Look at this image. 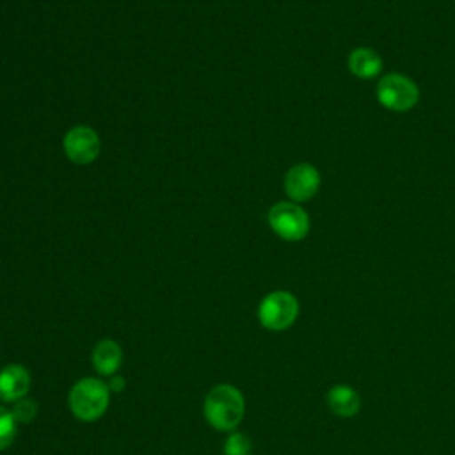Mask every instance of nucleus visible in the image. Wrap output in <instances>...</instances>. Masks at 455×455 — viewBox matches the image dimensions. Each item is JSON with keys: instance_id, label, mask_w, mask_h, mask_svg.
Returning <instances> with one entry per match:
<instances>
[{"instance_id": "4", "label": "nucleus", "mask_w": 455, "mask_h": 455, "mask_svg": "<svg viewBox=\"0 0 455 455\" xmlns=\"http://www.w3.org/2000/svg\"><path fill=\"white\" fill-rule=\"evenodd\" d=\"M299 315V302L290 291H272L268 293L258 307L259 323L268 331L288 329Z\"/></svg>"}, {"instance_id": "6", "label": "nucleus", "mask_w": 455, "mask_h": 455, "mask_svg": "<svg viewBox=\"0 0 455 455\" xmlns=\"http://www.w3.org/2000/svg\"><path fill=\"white\" fill-rule=\"evenodd\" d=\"M100 137L89 126H75L64 135L66 156L80 165L91 164L100 155Z\"/></svg>"}, {"instance_id": "15", "label": "nucleus", "mask_w": 455, "mask_h": 455, "mask_svg": "<svg viewBox=\"0 0 455 455\" xmlns=\"http://www.w3.org/2000/svg\"><path fill=\"white\" fill-rule=\"evenodd\" d=\"M108 389L114 391V393H119L124 389V377L121 375H110V380H108Z\"/></svg>"}, {"instance_id": "12", "label": "nucleus", "mask_w": 455, "mask_h": 455, "mask_svg": "<svg viewBox=\"0 0 455 455\" xmlns=\"http://www.w3.org/2000/svg\"><path fill=\"white\" fill-rule=\"evenodd\" d=\"M16 419L12 412L0 405V451L11 446L16 437Z\"/></svg>"}, {"instance_id": "8", "label": "nucleus", "mask_w": 455, "mask_h": 455, "mask_svg": "<svg viewBox=\"0 0 455 455\" xmlns=\"http://www.w3.org/2000/svg\"><path fill=\"white\" fill-rule=\"evenodd\" d=\"M30 389V373L21 364H7L0 370V400L16 402L27 396Z\"/></svg>"}, {"instance_id": "2", "label": "nucleus", "mask_w": 455, "mask_h": 455, "mask_svg": "<svg viewBox=\"0 0 455 455\" xmlns=\"http://www.w3.org/2000/svg\"><path fill=\"white\" fill-rule=\"evenodd\" d=\"M68 402L75 418L94 421L105 414L110 403V389L103 380L85 377L73 384Z\"/></svg>"}, {"instance_id": "5", "label": "nucleus", "mask_w": 455, "mask_h": 455, "mask_svg": "<svg viewBox=\"0 0 455 455\" xmlns=\"http://www.w3.org/2000/svg\"><path fill=\"white\" fill-rule=\"evenodd\" d=\"M272 231L288 242L302 240L309 233V217L295 203H277L268 212Z\"/></svg>"}, {"instance_id": "7", "label": "nucleus", "mask_w": 455, "mask_h": 455, "mask_svg": "<svg viewBox=\"0 0 455 455\" xmlns=\"http://www.w3.org/2000/svg\"><path fill=\"white\" fill-rule=\"evenodd\" d=\"M320 187V174L311 164H295L284 176V190L290 199L302 203L311 199Z\"/></svg>"}, {"instance_id": "11", "label": "nucleus", "mask_w": 455, "mask_h": 455, "mask_svg": "<svg viewBox=\"0 0 455 455\" xmlns=\"http://www.w3.org/2000/svg\"><path fill=\"white\" fill-rule=\"evenodd\" d=\"M123 363V350L114 339H100L92 348V364L101 375H114Z\"/></svg>"}, {"instance_id": "1", "label": "nucleus", "mask_w": 455, "mask_h": 455, "mask_svg": "<svg viewBox=\"0 0 455 455\" xmlns=\"http://www.w3.org/2000/svg\"><path fill=\"white\" fill-rule=\"evenodd\" d=\"M245 402L240 389L231 384L213 386L203 403V412L206 421L215 430H233L243 418Z\"/></svg>"}, {"instance_id": "10", "label": "nucleus", "mask_w": 455, "mask_h": 455, "mask_svg": "<svg viewBox=\"0 0 455 455\" xmlns=\"http://www.w3.org/2000/svg\"><path fill=\"white\" fill-rule=\"evenodd\" d=\"M348 69L357 78H363V80L373 78L382 69V59L375 50L359 46V48H354L348 55Z\"/></svg>"}, {"instance_id": "14", "label": "nucleus", "mask_w": 455, "mask_h": 455, "mask_svg": "<svg viewBox=\"0 0 455 455\" xmlns=\"http://www.w3.org/2000/svg\"><path fill=\"white\" fill-rule=\"evenodd\" d=\"M12 403L14 405H12L11 412H12L14 419H16V423H30L34 419V416L37 412V405H36V402L32 398L23 396V398H20V400H16Z\"/></svg>"}, {"instance_id": "9", "label": "nucleus", "mask_w": 455, "mask_h": 455, "mask_svg": "<svg viewBox=\"0 0 455 455\" xmlns=\"http://www.w3.org/2000/svg\"><path fill=\"white\" fill-rule=\"evenodd\" d=\"M325 402H327V407L336 416H341V418H350V416L357 414L359 407H361L359 393L354 387L345 386V384L332 386L325 395Z\"/></svg>"}, {"instance_id": "13", "label": "nucleus", "mask_w": 455, "mask_h": 455, "mask_svg": "<svg viewBox=\"0 0 455 455\" xmlns=\"http://www.w3.org/2000/svg\"><path fill=\"white\" fill-rule=\"evenodd\" d=\"M251 439L240 432H233L224 443V455H251Z\"/></svg>"}, {"instance_id": "3", "label": "nucleus", "mask_w": 455, "mask_h": 455, "mask_svg": "<svg viewBox=\"0 0 455 455\" xmlns=\"http://www.w3.org/2000/svg\"><path fill=\"white\" fill-rule=\"evenodd\" d=\"M377 100L382 107L393 112H407L418 103L419 89L409 76L389 73L377 84Z\"/></svg>"}]
</instances>
